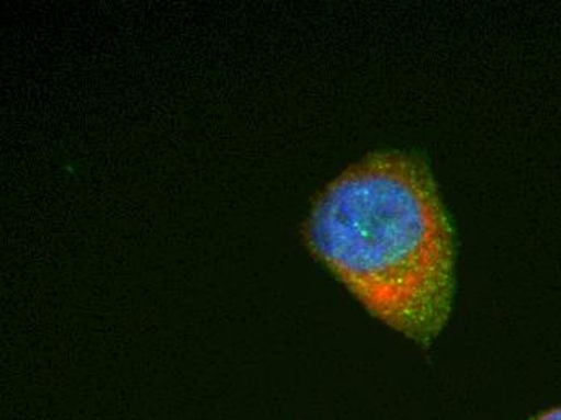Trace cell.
<instances>
[{"label": "cell", "instance_id": "7a4b0ae2", "mask_svg": "<svg viewBox=\"0 0 561 420\" xmlns=\"http://www.w3.org/2000/svg\"><path fill=\"white\" fill-rule=\"evenodd\" d=\"M534 420H561V408L550 409V411L537 416Z\"/></svg>", "mask_w": 561, "mask_h": 420}, {"label": "cell", "instance_id": "6da1fadb", "mask_svg": "<svg viewBox=\"0 0 561 420\" xmlns=\"http://www.w3.org/2000/svg\"><path fill=\"white\" fill-rule=\"evenodd\" d=\"M311 254L386 326L431 344L449 320L455 235L426 160L376 150L330 181L304 224Z\"/></svg>", "mask_w": 561, "mask_h": 420}]
</instances>
